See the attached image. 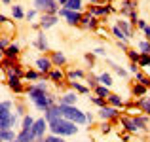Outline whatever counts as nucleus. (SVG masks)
I'll return each instance as SVG.
<instances>
[{
	"label": "nucleus",
	"mask_w": 150,
	"mask_h": 142,
	"mask_svg": "<svg viewBox=\"0 0 150 142\" xmlns=\"http://www.w3.org/2000/svg\"><path fill=\"white\" fill-rule=\"evenodd\" d=\"M59 15H63L70 25H78V23L82 21V13L80 11H72V10H67V8H61V10H59Z\"/></svg>",
	"instance_id": "0eeeda50"
},
{
	"label": "nucleus",
	"mask_w": 150,
	"mask_h": 142,
	"mask_svg": "<svg viewBox=\"0 0 150 142\" xmlns=\"http://www.w3.org/2000/svg\"><path fill=\"white\" fill-rule=\"evenodd\" d=\"M82 76H84V74H82L80 70H74V72H70V78H72V80H74V78H82Z\"/></svg>",
	"instance_id": "58836bf2"
},
{
	"label": "nucleus",
	"mask_w": 150,
	"mask_h": 142,
	"mask_svg": "<svg viewBox=\"0 0 150 142\" xmlns=\"http://www.w3.org/2000/svg\"><path fill=\"white\" fill-rule=\"evenodd\" d=\"M36 66H38V70H40V72H50V70H51V61H50V59L40 57L36 61Z\"/></svg>",
	"instance_id": "f8f14e48"
},
{
	"label": "nucleus",
	"mask_w": 150,
	"mask_h": 142,
	"mask_svg": "<svg viewBox=\"0 0 150 142\" xmlns=\"http://www.w3.org/2000/svg\"><path fill=\"white\" fill-rule=\"evenodd\" d=\"M133 93H135V95H144V93H146V85H143V84L135 85V87H133Z\"/></svg>",
	"instance_id": "2f4dec72"
},
{
	"label": "nucleus",
	"mask_w": 150,
	"mask_h": 142,
	"mask_svg": "<svg viewBox=\"0 0 150 142\" xmlns=\"http://www.w3.org/2000/svg\"><path fill=\"white\" fill-rule=\"evenodd\" d=\"M89 2H99V0H89Z\"/></svg>",
	"instance_id": "3c124183"
},
{
	"label": "nucleus",
	"mask_w": 150,
	"mask_h": 142,
	"mask_svg": "<svg viewBox=\"0 0 150 142\" xmlns=\"http://www.w3.org/2000/svg\"><path fill=\"white\" fill-rule=\"evenodd\" d=\"M0 142H2V140H0Z\"/></svg>",
	"instance_id": "864d4df0"
},
{
	"label": "nucleus",
	"mask_w": 150,
	"mask_h": 142,
	"mask_svg": "<svg viewBox=\"0 0 150 142\" xmlns=\"http://www.w3.org/2000/svg\"><path fill=\"white\" fill-rule=\"evenodd\" d=\"M70 85H72L76 91H80V93H88V87H86V85H82V84H78V82H70Z\"/></svg>",
	"instance_id": "7c9ffc66"
},
{
	"label": "nucleus",
	"mask_w": 150,
	"mask_h": 142,
	"mask_svg": "<svg viewBox=\"0 0 150 142\" xmlns=\"http://www.w3.org/2000/svg\"><path fill=\"white\" fill-rule=\"evenodd\" d=\"M34 8L40 11H46L50 15L57 13V2L55 0H34Z\"/></svg>",
	"instance_id": "39448f33"
},
{
	"label": "nucleus",
	"mask_w": 150,
	"mask_h": 142,
	"mask_svg": "<svg viewBox=\"0 0 150 142\" xmlns=\"http://www.w3.org/2000/svg\"><path fill=\"white\" fill-rule=\"evenodd\" d=\"M65 8L67 10H72V11H80L82 10V0H67Z\"/></svg>",
	"instance_id": "4468645a"
},
{
	"label": "nucleus",
	"mask_w": 150,
	"mask_h": 142,
	"mask_svg": "<svg viewBox=\"0 0 150 142\" xmlns=\"http://www.w3.org/2000/svg\"><path fill=\"white\" fill-rule=\"evenodd\" d=\"M0 23H6V17H4V15H0Z\"/></svg>",
	"instance_id": "de8ad7c7"
},
{
	"label": "nucleus",
	"mask_w": 150,
	"mask_h": 142,
	"mask_svg": "<svg viewBox=\"0 0 150 142\" xmlns=\"http://www.w3.org/2000/svg\"><path fill=\"white\" fill-rule=\"evenodd\" d=\"M11 13H13L15 19H23V17H25V13H23L21 6H11Z\"/></svg>",
	"instance_id": "bb28decb"
},
{
	"label": "nucleus",
	"mask_w": 150,
	"mask_h": 142,
	"mask_svg": "<svg viewBox=\"0 0 150 142\" xmlns=\"http://www.w3.org/2000/svg\"><path fill=\"white\" fill-rule=\"evenodd\" d=\"M34 142H46V140H44V138H36Z\"/></svg>",
	"instance_id": "09e8293b"
},
{
	"label": "nucleus",
	"mask_w": 150,
	"mask_h": 142,
	"mask_svg": "<svg viewBox=\"0 0 150 142\" xmlns=\"http://www.w3.org/2000/svg\"><path fill=\"white\" fill-rule=\"evenodd\" d=\"M137 25H139V27H141V29H143V30H144V27H146V23H144V21H143V19H139V21H137Z\"/></svg>",
	"instance_id": "37998d69"
},
{
	"label": "nucleus",
	"mask_w": 150,
	"mask_h": 142,
	"mask_svg": "<svg viewBox=\"0 0 150 142\" xmlns=\"http://www.w3.org/2000/svg\"><path fill=\"white\" fill-rule=\"evenodd\" d=\"M36 47H38V49H42V51L48 49V42H46L44 34H40V36H38V40H36Z\"/></svg>",
	"instance_id": "a878e982"
},
{
	"label": "nucleus",
	"mask_w": 150,
	"mask_h": 142,
	"mask_svg": "<svg viewBox=\"0 0 150 142\" xmlns=\"http://www.w3.org/2000/svg\"><path fill=\"white\" fill-rule=\"evenodd\" d=\"M118 27H120V30H122V32H124L127 38L133 34V32H131V27H129V23L125 21V19H120V21H118Z\"/></svg>",
	"instance_id": "2eb2a0df"
},
{
	"label": "nucleus",
	"mask_w": 150,
	"mask_h": 142,
	"mask_svg": "<svg viewBox=\"0 0 150 142\" xmlns=\"http://www.w3.org/2000/svg\"><path fill=\"white\" fill-rule=\"evenodd\" d=\"M19 53V46L17 44H11L6 47V57H15V55Z\"/></svg>",
	"instance_id": "5701e85b"
},
{
	"label": "nucleus",
	"mask_w": 150,
	"mask_h": 142,
	"mask_svg": "<svg viewBox=\"0 0 150 142\" xmlns=\"http://www.w3.org/2000/svg\"><path fill=\"white\" fill-rule=\"evenodd\" d=\"M141 108L146 114H150V98H141Z\"/></svg>",
	"instance_id": "473e14b6"
},
{
	"label": "nucleus",
	"mask_w": 150,
	"mask_h": 142,
	"mask_svg": "<svg viewBox=\"0 0 150 142\" xmlns=\"http://www.w3.org/2000/svg\"><path fill=\"white\" fill-rule=\"evenodd\" d=\"M15 125V114H11V102L0 104V129H11Z\"/></svg>",
	"instance_id": "20e7f679"
},
{
	"label": "nucleus",
	"mask_w": 150,
	"mask_h": 142,
	"mask_svg": "<svg viewBox=\"0 0 150 142\" xmlns=\"http://www.w3.org/2000/svg\"><path fill=\"white\" fill-rule=\"evenodd\" d=\"M105 101H106V98H101V97H95V98H93V102H95L97 106H101V108L105 106Z\"/></svg>",
	"instance_id": "e433bc0d"
},
{
	"label": "nucleus",
	"mask_w": 150,
	"mask_h": 142,
	"mask_svg": "<svg viewBox=\"0 0 150 142\" xmlns=\"http://www.w3.org/2000/svg\"><path fill=\"white\" fill-rule=\"evenodd\" d=\"M29 97L30 101H33V104L36 106L38 110H50L51 106H53V97H50L48 93H46V85H33V87H29Z\"/></svg>",
	"instance_id": "f257e3e1"
},
{
	"label": "nucleus",
	"mask_w": 150,
	"mask_h": 142,
	"mask_svg": "<svg viewBox=\"0 0 150 142\" xmlns=\"http://www.w3.org/2000/svg\"><path fill=\"white\" fill-rule=\"evenodd\" d=\"M124 125L127 131H139V129H146L148 120L146 117H133V120H124Z\"/></svg>",
	"instance_id": "423d86ee"
},
{
	"label": "nucleus",
	"mask_w": 150,
	"mask_h": 142,
	"mask_svg": "<svg viewBox=\"0 0 150 142\" xmlns=\"http://www.w3.org/2000/svg\"><path fill=\"white\" fill-rule=\"evenodd\" d=\"M6 47H8V42L4 38H0V49H6Z\"/></svg>",
	"instance_id": "ea45409f"
},
{
	"label": "nucleus",
	"mask_w": 150,
	"mask_h": 142,
	"mask_svg": "<svg viewBox=\"0 0 150 142\" xmlns=\"http://www.w3.org/2000/svg\"><path fill=\"white\" fill-rule=\"evenodd\" d=\"M65 55L61 53V51H55L53 53V57H51V63H55V65H65Z\"/></svg>",
	"instance_id": "aec40b11"
},
{
	"label": "nucleus",
	"mask_w": 150,
	"mask_h": 142,
	"mask_svg": "<svg viewBox=\"0 0 150 142\" xmlns=\"http://www.w3.org/2000/svg\"><path fill=\"white\" fill-rule=\"evenodd\" d=\"M95 53H97V55H105V49H103V47H97Z\"/></svg>",
	"instance_id": "a18cd8bd"
},
{
	"label": "nucleus",
	"mask_w": 150,
	"mask_h": 142,
	"mask_svg": "<svg viewBox=\"0 0 150 142\" xmlns=\"http://www.w3.org/2000/svg\"><path fill=\"white\" fill-rule=\"evenodd\" d=\"M8 85H10V87L13 89V91H17V93L23 89V85H21V80H19V76H15V74H13V76H10V78H8Z\"/></svg>",
	"instance_id": "9b49d317"
},
{
	"label": "nucleus",
	"mask_w": 150,
	"mask_h": 142,
	"mask_svg": "<svg viewBox=\"0 0 150 142\" xmlns=\"http://www.w3.org/2000/svg\"><path fill=\"white\" fill-rule=\"evenodd\" d=\"M50 129L53 135L57 136H70V135H76L78 127H74V121H69L65 117H55V120L50 121Z\"/></svg>",
	"instance_id": "f03ea898"
},
{
	"label": "nucleus",
	"mask_w": 150,
	"mask_h": 142,
	"mask_svg": "<svg viewBox=\"0 0 150 142\" xmlns=\"http://www.w3.org/2000/svg\"><path fill=\"white\" fill-rule=\"evenodd\" d=\"M59 117H65V120L80 123V125L88 121V116L82 110H78L74 104H59Z\"/></svg>",
	"instance_id": "7ed1b4c3"
},
{
	"label": "nucleus",
	"mask_w": 150,
	"mask_h": 142,
	"mask_svg": "<svg viewBox=\"0 0 150 142\" xmlns=\"http://www.w3.org/2000/svg\"><path fill=\"white\" fill-rule=\"evenodd\" d=\"M139 47H141V51H143L144 55H150V42H141Z\"/></svg>",
	"instance_id": "72a5a7b5"
},
{
	"label": "nucleus",
	"mask_w": 150,
	"mask_h": 142,
	"mask_svg": "<svg viewBox=\"0 0 150 142\" xmlns=\"http://www.w3.org/2000/svg\"><path fill=\"white\" fill-rule=\"evenodd\" d=\"M50 78L59 84V82L63 80V72H61V70H51V72H50Z\"/></svg>",
	"instance_id": "c85d7f7f"
},
{
	"label": "nucleus",
	"mask_w": 150,
	"mask_h": 142,
	"mask_svg": "<svg viewBox=\"0 0 150 142\" xmlns=\"http://www.w3.org/2000/svg\"><path fill=\"white\" fill-rule=\"evenodd\" d=\"M101 131H103V133H110V125H108V123H105V125H103V129H101Z\"/></svg>",
	"instance_id": "a19ab883"
},
{
	"label": "nucleus",
	"mask_w": 150,
	"mask_h": 142,
	"mask_svg": "<svg viewBox=\"0 0 150 142\" xmlns=\"http://www.w3.org/2000/svg\"><path fill=\"white\" fill-rule=\"evenodd\" d=\"M55 23H57V17H55V15H42V19H40L42 29H50V27H53Z\"/></svg>",
	"instance_id": "9d476101"
},
{
	"label": "nucleus",
	"mask_w": 150,
	"mask_h": 142,
	"mask_svg": "<svg viewBox=\"0 0 150 142\" xmlns=\"http://www.w3.org/2000/svg\"><path fill=\"white\" fill-rule=\"evenodd\" d=\"M44 140H46V142H65L61 136H57V135H50V136H46Z\"/></svg>",
	"instance_id": "f704fd0d"
},
{
	"label": "nucleus",
	"mask_w": 150,
	"mask_h": 142,
	"mask_svg": "<svg viewBox=\"0 0 150 142\" xmlns=\"http://www.w3.org/2000/svg\"><path fill=\"white\" fill-rule=\"evenodd\" d=\"M17 140H19V142H34L36 138H34L33 131H23V129H21V133H19Z\"/></svg>",
	"instance_id": "ddd939ff"
},
{
	"label": "nucleus",
	"mask_w": 150,
	"mask_h": 142,
	"mask_svg": "<svg viewBox=\"0 0 150 142\" xmlns=\"http://www.w3.org/2000/svg\"><path fill=\"white\" fill-rule=\"evenodd\" d=\"M99 116L103 120H114V117H118V110L114 106H103L99 110Z\"/></svg>",
	"instance_id": "1a4fd4ad"
},
{
	"label": "nucleus",
	"mask_w": 150,
	"mask_h": 142,
	"mask_svg": "<svg viewBox=\"0 0 150 142\" xmlns=\"http://www.w3.org/2000/svg\"><path fill=\"white\" fill-rule=\"evenodd\" d=\"M76 102V95L74 93H67L65 97L61 98V104H74Z\"/></svg>",
	"instance_id": "393cba45"
},
{
	"label": "nucleus",
	"mask_w": 150,
	"mask_h": 142,
	"mask_svg": "<svg viewBox=\"0 0 150 142\" xmlns=\"http://www.w3.org/2000/svg\"><path fill=\"white\" fill-rule=\"evenodd\" d=\"M112 32H114V36H116V38H120V40H129V38H127V36H125V34L120 30V27H118V25L112 29Z\"/></svg>",
	"instance_id": "c756f323"
},
{
	"label": "nucleus",
	"mask_w": 150,
	"mask_h": 142,
	"mask_svg": "<svg viewBox=\"0 0 150 142\" xmlns=\"http://www.w3.org/2000/svg\"><path fill=\"white\" fill-rule=\"evenodd\" d=\"M95 93H97V97H101V98H106L110 95L108 87H105V85H97V87H95Z\"/></svg>",
	"instance_id": "412c9836"
},
{
	"label": "nucleus",
	"mask_w": 150,
	"mask_h": 142,
	"mask_svg": "<svg viewBox=\"0 0 150 142\" xmlns=\"http://www.w3.org/2000/svg\"><path fill=\"white\" fill-rule=\"evenodd\" d=\"M97 80H99L101 85H105V87H110V85H112V78H110V74H101Z\"/></svg>",
	"instance_id": "4be33fe9"
},
{
	"label": "nucleus",
	"mask_w": 150,
	"mask_h": 142,
	"mask_svg": "<svg viewBox=\"0 0 150 142\" xmlns=\"http://www.w3.org/2000/svg\"><path fill=\"white\" fill-rule=\"evenodd\" d=\"M0 140H8V142L15 140L13 131H11V129H0Z\"/></svg>",
	"instance_id": "dca6fc26"
},
{
	"label": "nucleus",
	"mask_w": 150,
	"mask_h": 142,
	"mask_svg": "<svg viewBox=\"0 0 150 142\" xmlns=\"http://www.w3.org/2000/svg\"><path fill=\"white\" fill-rule=\"evenodd\" d=\"M139 65L141 66H144V68H150V55H141L139 57Z\"/></svg>",
	"instance_id": "cd10ccee"
},
{
	"label": "nucleus",
	"mask_w": 150,
	"mask_h": 142,
	"mask_svg": "<svg viewBox=\"0 0 150 142\" xmlns=\"http://www.w3.org/2000/svg\"><path fill=\"white\" fill-rule=\"evenodd\" d=\"M2 2H4V4H8V2H10V0H2Z\"/></svg>",
	"instance_id": "8fccbe9b"
},
{
	"label": "nucleus",
	"mask_w": 150,
	"mask_h": 142,
	"mask_svg": "<svg viewBox=\"0 0 150 142\" xmlns=\"http://www.w3.org/2000/svg\"><path fill=\"white\" fill-rule=\"evenodd\" d=\"M33 125H34V120L30 116H25V117H23V131H30V129H33Z\"/></svg>",
	"instance_id": "b1692460"
},
{
	"label": "nucleus",
	"mask_w": 150,
	"mask_h": 142,
	"mask_svg": "<svg viewBox=\"0 0 150 142\" xmlns=\"http://www.w3.org/2000/svg\"><path fill=\"white\" fill-rule=\"evenodd\" d=\"M144 34H146V38H148V42H150V27L148 25L144 27Z\"/></svg>",
	"instance_id": "79ce46f5"
},
{
	"label": "nucleus",
	"mask_w": 150,
	"mask_h": 142,
	"mask_svg": "<svg viewBox=\"0 0 150 142\" xmlns=\"http://www.w3.org/2000/svg\"><path fill=\"white\" fill-rule=\"evenodd\" d=\"M34 13H36V11H29V13H27V19H33Z\"/></svg>",
	"instance_id": "49530a36"
},
{
	"label": "nucleus",
	"mask_w": 150,
	"mask_h": 142,
	"mask_svg": "<svg viewBox=\"0 0 150 142\" xmlns=\"http://www.w3.org/2000/svg\"><path fill=\"white\" fill-rule=\"evenodd\" d=\"M11 142H19V140H17V138H15V140H11Z\"/></svg>",
	"instance_id": "603ef678"
},
{
	"label": "nucleus",
	"mask_w": 150,
	"mask_h": 142,
	"mask_svg": "<svg viewBox=\"0 0 150 142\" xmlns=\"http://www.w3.org/2000/svg\"><path fill=\"white\" fill-rule=\"evenodd\" d=\"M129 59L135 63H139V53H135V51H129Z\"/></svg>",
	"instance_id": "4c0bfd02"
},
{
	"label": "nucleus",
	"mask_w": 150,
	"mask_h": 142,
	"mask_svg": "<svg viewBox=\"0 0 150 142\" xmlns=\"http://www.w3.org/2000/svg\"><path fill=\"white\" fill-rule=\"evenodd\" d=\"M80 23H82V25H84V27H95V25H97V19L93 17L91 13H89V15H84Z\"/></svg>",
	"instance_id": "f3484780"
},
{
	"label": "nucleus",
	"mask_w": 150,
	"mask_h": 142,
	"mask_svg": "<svg viewBox=\"0 0 150 142\" xmlns=\"http://www.w3.org/2000/svg\"><path fill=\"white\" fill-rule=\"evenodd\" d=\"M106 101H108V102H110V104H112V106H114V108H120V106H122V104H124V102H122V98H120V97H118V95H112V93H110V95H108V97H106Z\"/></svg>",
	"instance_id": "a211bd4d"
},
{
	"label": "nucleus",
	"mask_w": 150,
	"mask_h": 142,
	"mask_svg": "<svg viewBox=\"0 0 150 142\" xmlns=\"http://www.w3.org/2000/svg\"><path fill=\"white\" fill-rule=\"evenodd\" d=\"M46 129H50V123L46 121V117H42V120H36V121H34V125H33V129H30V131H33L34 138H42Z\"/></svg>",
	"instance_id": "6e6552de"
},
{
	"label": "nucleus",
	"mask_w": 150,
	"mask_h": 142,
	"mask_svg": "<svg viewBox=\"0 0 150 142\" xmlns=\"http://www.w3.org/2000/svg\"><path fill=\"white\" fill-rule=\"evenodd\" d=\"M110 11V8H103V6H91V15H106Z\"/></svg>",
	"instance_id": "6ab92c4d"
},
{
	"label": "nucleus",
	"mask_w": 150,
	"mask_h": 142,
	"mask_svg": "<svg viewBox=\"0 0 150 142\" xmlns=\"http://www.w3.org/2000/svg\"><path fill=\"white\" fill-rule=\"evenodd\" d=\"M116 72H118V74H120V76H125V74H127V72H125V70H122V68H120V66H116Z\"/></svg>",
	"instance_id": "c03bdc74"
},
{
	"label": "nucleus",
	"mask_w": 150,
	"mask_h": 142,
	"mask_svg": "<svg viewBox=\"0 0 150 142\" xmlns=\"http://www.w3.org/2000/svg\"><path fill=\"white\" fill-rule=\"evenodd\" d=\"M25 78L27 80H38V72H33V70H30V72L25 74Z\"/></svg>",
	"instance_id": "c9c22d12"
}]
</instances>
